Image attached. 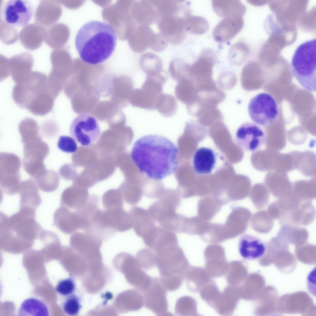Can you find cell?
Segmentation results:
<instances>
[{
    "mask_svg": "<svg viewBox=\"0 0 316 316\" xmlns=\"http://www.w3.org/2000/svg\"><path fill=\"white\" fill-rule=\"evenodd\" d=\"M178 152L177 146L167 138L149 135L135 141L131 157L141 172L150 179L160 181L176 171Z\"/></svg>",
    "mask_w": 316,
    "mask_h": 316,
    "instance_id": "obj_1",
    "label": "cell"
},
{
    "mask_svg": "<svg viewBox=\"0 0 316 316\" xmlns=\"http://www.w3.org/2000/svg\"><path fill=\"white\" fill-rule=\"evenodd\" d=\"M117 36L115 30L108 23L92 20L83 25L75 39L76 50L81 59L91 64L101 63L112 54Z\"/></svg>",
    "mask_w": 316,
    "mask_h": 316,
    "instance_id": "obj_2",
    "label": "cell"
},
{
    "mask_svg": "<svg viewBox=\"0 0 316 316\" xmlns=\"http://www.w3.org/2000/svg\"><path fill=\"white\" fill-rule=\"evenodd\" d=\"M12 95L19 107L39 116L50 112L56 99L46 75L38 71L32 72L23 82L16 84Z\"/></svg>",
    "mask_w": 316,
    "mask_h": 316,
    "instance_id": "obj_3",
    "label": "cell"
},
{
    "mask_svg": "<svg viewBox=\"0 0 316 316\" xmlns=\"http://www.w3.org/2000/svg\"><path fill=\"white\" fill-rule=\"evenodd\" d=\"M35 210L20 208L10 217L1 212L0 240L3 245H31L43 230L35 219Z\"/></svg>",
    "mask_w": 316,
    "mask_h": 316,
    "instance_id": "obj_4",
    "label": "cell"
},
{
    "mask_svg": "<svg viewBox=\"0 0 316 316\" xmlns=\"http://www.w3.org/2000/svg\"><path fill=\"white\" fill-rule=\"evenodd\" d=\"M292 73L300 85L310 91H316V39L306 41L296 49L290 64Z\"/></svg>",
    "mask_w": 316,
    "mask_h": 316,
    "instance_id": "obj_5",
    "label": "cell"
},
{
    "mask_svg": "<svg viewBox=\"0 0 316 316\" xmlns=\"http://www.w3.org/2000/svg\"><path fill=\"white\" fill-rule=\"evenodd\" d=\"M160 279L181 278L190 266L182 249L178 243L169 244L154 251Z\"/></svg>",
    "mask_w": 316,
    "mask_h": 316,
    "instance_id": "obj_6",
    "label": "cell"
},
{
    "mask_svg": "<svg viewBox=\"0 0 316 316\" xmlns=\"http://www.w3.org/2000/svg\"><path fill=\"white\" fill-rule=\"evenodd\" d=\"M249 116L256 124L264 127L271 125L278 114L277 105L273 97L269 94H259L250 100L248 107Z\"/></svg>",
    "mask_w": 316,
    "mask_h": 316,
    "instance_id": "obj_7",
    "label": "cell"
},
{
    "mask_svg": "<svg viewBox=\"0 0 316 316\" xmlns=\"http://www.w3.org/2000/svg\"><path fill=\"white\" fill-rule=\"evenodd\" d=\"M69 131L75 141L84 146H89L94 143L101 134L100 126L96 117L85 113L79 115L73 119Z\"/></svg>",
    "mask_w": 316,
    "mask_h": 316,
    "instance_id": "obj_8",
    "label": "cell"
},
{
    "mask_svg": "<svg viewBox=\"0 0 316 316\" xmlns=\"http://www.w3.org/2000/svg\"><path fill=\"white\" fill-rule=\"evenodd\" d=\"M167 80L166 77L161 74L146 76L141 88L134 90V98L137 106L148 110H155L156 99L162 93L163 85Z\"/></svg>",
    "mask_w": 316,
    "mask_h": 316,
    "instance_id": "obj_9",
    "label": "cell"
},
{
    "mask_svg": "<svg viewBox=\"0 0 316 316\" xmlns=\"http://www.w3.org/2000/svg\"><path fill=\"white\" fill-rule=\"evenodd\" d=\"M226 163L225 158L220 152L210 148L201 147L194 153L192 166L196 173L210 175L221 169Z\"/></svg>",
    "mask_w": 316,
    "mask_h": 316,
    "instance_id": "obj_10",
    "label": "cell"
},
{
    "mask_svg": "<svg viewBox=\"0 0 316 316\" xmlns=\"http://www.w3.org/2000/svg\"><path fill=\"white\" fill-rule=\"evenodd\" d=\"M167 290L160 278L152 277L150 285L141 292L145 307L157 316L171 315L168 311Z\"/></svg>",
    "mask_w": 316,
    "mask_h": 316,
    "instance_id": "obj_11",
    "label": "cell"
},
{
    "mask_svg": "<svg viewBox=\"0 0 316 316\" xmlns=\"http://www.w3.org/2000/svg\"><path fill=\"white\" fill-rule=\"evenodd\" d=\"M190 13L183 12L159 17L158 27L169 42L174 44H181L184 40L187 32L185 20Z\"/></svg>",
    "mask_w": 316,
    "mask_h": 316,
    "instance_id": "obj_12",
    "label": "cell"
},
{
    "mask_svg": "<svg viewBox=\"0 0 316 316\" xmlns=\"http://www.w3.org/2000/svg\"><path fill=\"white\" fill-rule=\"evenodd\" d=\"M34 8L29 1L10 0L2 10L3 21L13 27H23L27 25L34 14Z\"/></svg>",
    "mask_w": 316,
    "mask_h": 316,
    "instance_id": "obj_13",
    "label": "cell"
},
{
    "mask_svg": "<svg viewBox=\"0 0 316 316\" xmlns=\"http://www.w3.org/2000/svg\"><path fill=\"white\" fill-rule=\"evenodd\" d=\"M265 131L260 126L252 123L242 124L238 129L235 141L242 150L251 152L256 151L265 143Z\"/></svg>",
    "mask_w": 316,
    "mask_h": 316,
    "instance_id": "obj_14",
    "label": "cell"
},
{
    "mask_svg": "<svg viewBox=\"0 0 316 316\" xmlns=\"http://www.w3.org/2000/svg\"><path fill=\"white\" fill-rule=\"evenodd\" d=\"M205 269L211 277L218 278L225 275L228 263L223 247L218 244L208 245L204 251Z\"/></svg>",
    "mask_w": 316,
    "mask_h": 316,
    "instance_id": "obj_15",
    "label": "cell"
},
{
    "mask_svg": "<svg viewBox=\"0 0 316 316\" xmlns=\"http://www.w3.org/2000/svg\"><path fill=\"white\" fill-rule=\"evenodd\" d=\"M54 223L63 233L70 235L78 230L84 231L86 227L85 222L78 213L60 206L54 213Z\"/></svg>",
    "mask_w": 316,
    "mask_h": 316,
    "instance_id": "obj_16",
    "label": "cell"
},
{
    "mask_svg": "<svg viewBox=\"0 0 316 316\" xmlns=\"http://www.w3.org/2000/svg\"><path fill=\"white\" fill-rule=\"evenodd\" d=\"M251 216V213L247 209L241 206L233 207L225 223L223 224L227 240L244 233Z\"/></svg>",
    "mask_w": 316,
    "mask_h": 316,
    "instance_id": "obj_17",
    "label": "cell"
},
{
    "mask_svg": "<svg viewBox=\"0 0 316 316\" xmlns=\"http://www.w3.org/2000/svg\"><path fill=\"white\" fill-rule=\"evenodd\" d=\"M315 216V210L311 202L302 201L294 208L286 212L279 223L281 225L307 226L314 222Z\"/></svg>",
    "mask_w": 316,
    "mask_h": 316,
    "instance_id": "obj_18",
    "label": "cell"
},
{
    "mask_svg": "<svg viewBox=\"0 0 316 316\" xmlns=\"http://www.w3.org/2000/svg\"><path fill=\"white\" fill-rule=\"evenodd\" d=\"M33 58L28 52L14 56L8 60L10 75L16 84L23 82L31 74Z\"/></svg>",
    "mask_w": 316,
    "mask_h": 316,
    "instance_id": "obj_19",
    "label": "cell"
},
{
    "mask_svg": "<svg viewBox=\"0 0 316 316\" xmlns=\"http://www.w3.org/2000/svg\"><path fill=\"white\" fill-rule=\"evenodd\" d=\"M103 218L106 226L115 231L123 232L133 227L132 216L123 207L103 210Z\"/></svg>",
    "mask_w": 316,
    "mask_h": 316,
    "instance_id": "obj_20",
    "label": "cell"
},
{
    "mask_svg": "<svg viewBox=\"0 0 316 316\" xmlns=\"http://www.w3.org/2000/svg\"><path fill=\"white\" fill-rule=\"evenodd\" d=\"M239 253L244 259L248 260L258 259L266 251V243L257 237L248 234L242 235L238 245Z\"/></svg>",
    "mask_w": 316,
    "mask_h": 316,
    "instance_id": "obj_21",
    "label": "cell"
},
{
    "mask_svg": "<svg viewBox=\"0 0 316 316\" xmlns=\"http://www.w3.org/2000/svg\"><path fill=\"white\" fill-rule=\"evenodd\" d=\"M269 193L277 199L288 196L292 189V183L285 173L271 171L266 175L264 180Z\"/></svg>",
    "mask_w": 316,
    "mask_h": 316,
    "instance_id": "obj_22",
    "label": "cell"
},
{
    "mask_svg": "<svg viewBox=\"0 0 316 316\" xmlns=\"http://www.w3.org/2000/svg\"><path fill=\"white\" fill-rule=\"evenodd\" d=\"M243 25L241 16L225 18L214 29L212 35L215 40L224 42L232 39L241 31Z\"/></svg>",
    "mask_w": 316,
    "mask_h": 316,
    "instance_id": "obj_23",
    "label": "cell"
},
{
    "mask_svg": "<svg viewBox=\"0 0 316 316\" xmlns=\"http://www.w3.org/2000/svg\"><path fill=\"white\" fill-rule=\"evenodd\" d=\"M240 299L238 286L229 285L219 293L212 308L221 315H231Z\"/></svg>",
    "mask_w": 316,
    "mask_h": 316,
    "instance_id": "obj_24",
    "label": "cell"
},
{
    "mask_svg": "<svg viewBox=\"0 0 316 316\" xmlns=\"http://www.w3.org/2000/svg\"><path fill=\"white\" fill-rule=\"evenodd\" d=\"M47 29L37 24H27L19 34L20 43L26 49L34 50L40 48L46 36Z\"/></svg>",
    "mask_w": 316,
    "mask_h": 316,
    "instance_id": "obj_25",
    "label": "cell"
},
{
    "mask_svg": "<svg viewBox=\"0 0 316 316\" xmlns=\"http://www.w3.org/2000/svg\"><path fill=\"white\" fill-rule=\"evenodd\" d=\"M36 24L46 27L53 26L61 15V8L56 1H41L35 15Z\"/></svg>",
    "mask_w": 316,
    "mask_h": 316,
    "instance_id": "obj_26",
    "label": "cell"
},
{
    "mask_svg": "<svg viewBox=\"0 0 316 316\" xmlns=\"http://www.w3.org/2000/svg\"><path fill=\"white\" fill-rule=\"evenodd\" d=\"M132 216L134 231L142 238L156 225L154 219L147 210L138 206L132 207L129 211Z\"/></svg>",
    "mask_w": 316,
    "mask_h": 316,
    "instance_id": "obj_27",
    "label": "cell"
},
{
    "mask_svg": "<svg viewBox=\"0 0 316 316\" xmlns=\"http://www.w3.org/2000/svg\"><path fill=\"white\" fill-rule=\"evenodd\" d=\"M133 7V17L137 25L149 26L157 20L156 9L150 0L137 1Z\"/></svg>",
    "mask_w": 316,
    "mask_h": 316,
    "instance_id": "obj_28",
    "label": "cell"
},
{
    "mask_svg": "<svg viewBox=\"0 0 316 316\" xmlns=\"http://www.w3.org/2000/svg\"><path fill=\"white\" fill-rule=\"evenodd\" d=\"M281 226L276 236L288 244L296 246H300L306 243L309 234L305 228L289 224Z\"/></svg>",
    "mask_w": 316,
    "mask_h": 316,
    "instance_id": "obj_29",
    "label": "cell"
},
{
    "mask_svg": "<svg viewBox=\"0 0 316 316\" xmlns=\"http://www.w3.org/2000/svg\"><path fill=\"white\" fill-rule=\"evenodd\" d=\"M89 198L86 191L67 189L61 195L60 205L71 210L79 211L87 205Z\"/></svg>",
    "mask_w": 316,
    "mask_h": 316,
    "instance_id": "obj_30",
    "label": "cell"
},
{
    "mask_svg": "<svg viewBox=\"0 0 316 316\" xmlns=\"http://www.w3.org/2000/svg\"><path fill=\"white\" fill-rule=\"evenodd\" d=\"M211 278L205 268L190 265L185 273L184 279L188 289L197 293L212 280Z\"/></svg>",
    "mask_w": 316,
    "mask_h": 316,
    "instance_id": "obj_31",
    "label": "cell"
},
{
    "mask_svg": "<svg viewBox=\"0 0 316 316\" xmlns=\"http://www.w3.org/2000/svg\"><path fill=\"white\" fill-rule=\"evenodd\" d=\"M226 204L223 200L214 195L203 196L198 202V216L205 221H209L219 212L222 206Z\"/></svg>",
    "mask_w": 316,
    "mask_h": 316,
    "instance_id": "obj_32",
    "label": "cell"
},
{
    "mask_svg": "<svg viewBox=\"0 0 316 316\" xmlns=\"http://www.w3.org/2000/svg\"><path fill=\"white\" fill-rule=\"evenodd\" d=\"M212 5L216 14L224 18L241 16L245 11L244 6L238 0H213Z\"/></svg>",
    "mask_w": 316,
    "mask_h": 316,
    "instance_id": "obj_33",
    "label": "cell"
},
{
    "mask_svg": "<svg viewBox=\"0 0 316 316\" xmlns=\"http://www.w3.org/2000/svg\"><path fill=\"white\" fill-rule=\"evenodd\" d=\"M154 33L149 26H137L133 30L130 41L132 49L137 53L145 51L150 48Z\"/></svg>",
    "mask_w": 316,
    "mask_h": 316,
    "instance_id": "obj_34",
    "label": "cell"
},
{
    "mask_svg": "<svg viewBox=\"0 0 316 316\" xmlns=\"http://www.w3.org/2000/svg\"><path fill=\"white\" fill-rule=\"evenodd\" d=\"M19 192L20 208H31L36 210L41 204V199L38 189L33 184H24Z\"/></svg>",
    "mask_w": 316,
    "mask_h": 316,
    "instance_id": "obj_35",
    "label": "cell"
},
{
    "mask_svg": "<svg viewBox=\"0 0 316 316\" xmlns=\"http://www.w3.org/2000/svg\"><path fill=\"white\" fill-rule=\"evenodd\" d=\"M316 179L300 180L292 183L291 193L301 201L311 202L316 197Z\"/></svg>",
    "mask_w": 316,
    "mask_h": 316,
    "instance_id": "obj_36",
    "label": "cell"
},
{
    "mask_svg": "<svg viewBox=\"0 0 316 316\" xmlns=\"http://www.w3.org/2000/svg\"><path fill=\"white\" fill-rule=\"evenodd\" d=\"M18 316H49L48 310L46 304L41 300L30 297L24 300L18 311Z\"/></svg>",
    "mask_w": 316,
    "mask_h": 316,
    "instance_id": "obj_37",
    "label": "cell"
},
{
    "mask_svg": "<svg viewBox=\"0 0 316 316\" xmlns=\"http://www.w3.org/2000/svg\"><path fill=\"white\" fill-rule=\"evenodd\" d=\"M247 273V268L243 262L235 260L228 263L227 270L225 276L229 285L238 286L245 280Z\"/></svg>",
    "mask_w": 316,
    "mask_h": 316,
    "instance_id": "obj_38",
    "label": "cell"
},
{
    "mask_svg": "<svg viewBox=\"0 0 316 316\" xmlns=\"http://www.w3.org/2000/svg\"><path fill=\"white\" fill-rule=\"evenodd\" d=\"M139 65L146 76H154L161 74L163 63L161 58L152 53L142 55L140 59Z\"/></svg>",
    "mask_w": 316,
    "mask_h": 316,
    "instance_id": "obj_39",
    "label": "cell"
},
{
    "mask_svg": "<svg viewBox=\"0 0 316 316\" xmlns=\"http://www.w3.org/2000/svg\"><path fill=\"white\" fill-rule=\"evenodd\" d=\"M208 222L198 216L188 218L182 214L179 233L200 235L205 229Z\"/></svg>",
    "mask_w": 316,
    "mask_h": 316,
    "instance_id": "obj_40",
    "label": "cell"
},
{
    "mask_svg": "<svg viewBox=\"0 0 316 316\" xmlns=\"http://www.w3.org/2000/svg\"><path fill=\"white\" fill-rule=\"evenodd\" d=\"M274 224L273 220L266 210L255 213L250 219L251 227L254 230L260 233L265 234L269 232Z\"/></svg>",
    "mask_w": 316,
    "mask_h": 316,
    "instance_id": "obj_41",
    "label": "cell"
},
{
    "mask_svg": "<svg viewBox=\"0 0 316 316\" xmlns=\"http://www.w3.org/2000/svg\"><path fill=\"white\" fill-rule=\"evenodd\" d=\"M177 100L172 95L162 93L156 99L155 109L164 117H170L173 116L177 111Z\"/></svg>",
    "mask_w": 316,
    "mask_h": 316,
    "instance_id": "obj_42",
    "label": "cell"
},
{
    "mask_svg": "<svg viewBox=\"0 0 316 316\" xmlns=\"http://www.w3.org/2000/svg\"><path fill=\"white\" fill-rule=\"evenodd\" d=\"M304 176L315 177V155L311 151L300 152L297 169Z\"/></svg>",
    "mask_w": 316,
    "mask_h": 316,
    "instance_id": "obj_43",
    "label": "cell"
},
{
    "mask_svg": "<svg viewBox=\"0 0 316 316\" xmlns=\"http://www.w3.org/2000/svg\"><path fill=\"white\" fill-rule=\"evenodd\" d=\"M269 193L264 184L258 183L252 187L250 193L249 198L256 209H263L269 203Z\"/></svg>",
    "mask_w": 316,
    "mask_h": 316,
    "instance_id": "obj_44",
    "label": "cell"
},
{
    "mask_svg": "<svg viewBox=\"0 0 316 316\" xmlns=\"http://www.w3.org/2000/svg\"><path fill=\"white\" fill-rule=\"evenodd\" d=\"M185 26L186 32L196 35L206 33L209 27L208 22L205 18L191 15L185 19Z\"/></svg>",
    "mask_w": 316,
    "mask_h": 316,
    "instance_id": "obj_45",
    "label": "cell"
},
{
    "mask_svg": "<svg viewBox=\"0 0 316 316\" xmlns=\"http://www.w3.org/2000/svg\"><path fill=\"white\" fill-rule=\"evenodd\" d=\"M175 313L179 316H195L198 315L196 301L189 296H184L179 298L176 301Z\"/></svg>",
    "mask_w": 316,
    "mask_h": 316,
    "instance_id": "obj_46",
    "label": "cell"
},
{
    "mask_svg": "<svg viewBox=\"0 0 316 316\" xmlns=\"http://www.w3.org/2000/svg\"><path fill=\"white\" fill-rule=\"evenodd\" d=\"M275 151L268 149L255 151L253 155L255 156L254 166L259 171H272L273 158Z\"/></svg>",
    "mask_w": 316,
    "mask_h": 316,
    "instance_id": "obj_47",
    "label": "cell"
},
{
    "mask_svg": "<svg viewBox=\"0 0 316 316\" xmlns=\"http://www.w3.org/2000/svg\"><path fill=\"white\" fill-rule=\"evenodd\" d=\"M136 259L144 270L151 269L156 265V253L150 248H144L140 250L136 254Z\"/></svg>",
    "mask_w": 316,
    "mask_h": 316,
    "instance_id": "obj_48",
    "label": "cell"
},
{
    "mask_svg": "<svg viewBox=\"0 0 316 316\" xmlns=\"http://www.w3.org/2000/svg\"><path fill=\"white\" fill-rule=\"evenodd\" d=\"M82 307L81 298L75 293L64 297L62 303L63 310L69 316L78 315Z\"/></svg>",
    "mask_w": 316,
    "mask_h": 316,
    "instance_id": "obj_49",
    "label": "cell"
},
{
    "mask_svg": "<svg viewBox=\"0 0 316 316\" xmlns=\"http://www.w3.org/2000/svg\"><path fill=\"white\" fill-rule=\"evenodd\" d=\"M199 292L202 299L211 307L221 292L215 282L212 280L205 285Z\"/></svg>",
    "mask_w": 316,
    "mask_h": 316,
    "instance_id": "obj_50",
    "label": "cell"
},
{
    "mask_svg": "<svg viewBox=\"0 0 316 316\" xmlns=\"http://www.w3.org/2000/svg\"><path fill=\"white\" fill-rule=\"evenodd\" d=\"M123 201L121 194L114 190L106 193L102 197V205L105 210L123 207Z\"/></svg>",
    "mask_w": 316,
    "mask_h": 316,
    "instance_id": "obj_51",
    "label": "cell"
},
{
    "mask_svg": "<svg viewBox=\"0 0 316 316\" xmlns=\"http://www.w3.org/2000/svg\"><path fill=\"white\" fill-rule=\"evenodd\" d=\"M76 289L75 281L71 277L59 280L55 288L56 291L64 297L75 293Z\"/></svg>",
    "mask_w": 316,
    "mask_h": 316,
    "instance_id": "obj_52",
    "label": "cell"
},
{
    "mask_svg": "<svg viewBox=\"0 0 316 316\" xmlns=\"http://www.w3.org/2000/svg\"><path fill=\"white\" fill-rule=\"evenodd\" d=\"M243 44L238 42L233 44L230 47L228 53L229 59L231 62L235 65H239L243 60Z\"/></svg>",
    "mask_w": 316,
    "mask_h": 316,
    "instance_id": "obj_53",
    "label": "cell"
},
{
    "mask_svg": "<svg viewBox=\"0 0 316 316\" xmlns=\"http://www.w3.org/2000/svg\"><path fill=\"white\" fill-rule=\"evenodd\" d=\"M58 148L62 151L68 153L75 152L77 148L76 141L73 138L67 136H61L57 142Z\"/></svg>",
    "mask_w": 316,
    "mask_h": 316,
    "instance_id": "obj_54",
    "label": "cell"
},
{
    "mask_svg": "<svg viewBox=\"0 0 316 316\" xmlns=\"http://www.w3.org/2000/svg\"><path fill=\"white\" fill-rule=\"evenodd\" d=\"M168 42L167 39L161 33H154L150 48L156 52H161L166 48Z\"/></svg>",
    "mask_w": 316,
    "mask_h": 316,
    "instance_id": "obj_55",
    "label": "cell"
}]
</instances>
